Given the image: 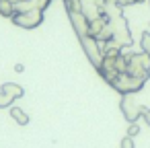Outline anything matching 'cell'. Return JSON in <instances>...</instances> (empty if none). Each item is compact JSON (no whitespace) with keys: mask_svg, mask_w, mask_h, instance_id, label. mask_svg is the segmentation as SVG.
I'll list each match as a JSON object with an SVG mask.
<instances>
[{"mask_svg":"<svg viewBox=\"0 0 150 148\" xmlns=\"http://www.w3.org/2000/svg\"><path fill=\"white\" fill-rule=\"evenodd\" d=\"M0 91H4V93H6L8 97H13L15 101L25 97V89H23L21 84H17V82H4L2 86H0Z\"/></svg>","mask_w":150,"mask_h":148,"instance_id":"obj_8","label":"cell"},{"mask_svg":"<svg viewBox=\"0 0 150 148\" xmlns=\"http://www.w3.org/2000/svg\"><path fill=\"white\" fill-rule=\"evenodd\" d=\"M15 72H17V74H23V72H25V66H23V64H15Z\"/></svg>","mask_w":150,"mask_h":148,"instance_id":"obj_17","label":"cell"},{"mask_svg":"<svg viewBox=\"0 0 150 148\" xmlns=\"http://www.w3.org/2000/svg\"><path fill=\"white\" fill-rule=\"evenodd\" d=\"M68 17H70V23H72V27H74V33L78 35V39L84 37V35H88V19H86V15H84L82 11H78V13H68Z\"/></svg>","mask_w":150,"mask_h":148,"instance_id":"obj_7","label":"cell"},{"mask_svg":"<svg viewBox=\"0 0 150 148\" xmlns=\"http://www.w3.org/2000/svg\"><path fill=\"white\" fill-rule=\"evenodd\" d=\"M80 45H82L86 58L91 60V64H93L95 68H99L101 62H103V50H101V43H99L95 37L84 35V37H80Z\"/></svg>","mask_w":150,"mask_h":148,"instance_id":"obj_6","label":"cell"},{"mask_svg":"<svg viewBox=\"0 0 150 148\" xmlns=\"http://www.w3.org/2000/svg\"><path fill=\"white\" fill-rule=\"evenodd\" d=\"M140 2H146V0H136V4H140Z\"/></svg>","mask_w":150,"mask_h":148,"instance_id":"obj_18","label":"cell"},{"mask_svg":"<svg viewBox=\"0 0 150 148\" xmlns=\"http://www.w3.org/2000/svg\"><path fill=\"white\" fill-rule=\"evenodd\" d=\"M148 4H150V0H148Z\"/></svg>","mask_w":150,"mask_h":148,"instance_id":"obj_19","label":"cell"},{"mask_svg":"<svg viewBox=\"0 0 150 148\" xmlns=\"http://www.w3.org/2000/svg\"><path fill=\"white\" fill-rule=\"evenodd\" d=\"M13 25L21 27V29H35L43 23V11L39 8H29V11H17L13 15Z\"/></svg>","mask_w":150,"mask_h":148,"instance_id":"obj_3","label":"cell"},{"mask_svg":"<svg viewBox=\"0 0 150 148\" xmlns=\"http://www.w3.org/2000/svg\"><path fill=\"white\" fill-rule=\"evenodd\" d=\"M68 13H78L82 11V0H62Z\"/></svg>","mask_w":150,"mask_h":148,"instance_id":"obj_11","label":"cell"},{"mask_svg":"<svg viewBox=\"0 0 150 148\" xmlns=\"http://www.w3.org/2000/svg\"><path fill=\"white\" fill-rule=\"evenodd\" d=\"M127 56V74L138 76L142 80H148L150 76V54L146 52H134V54H125Z\"/></svg>","mask_w":150,"mask_h":148,"instance_id":"obj_1","label":"cell"},{"mask_svg":"<svg viewBox=\"0 0 150 148\" xmlns=\"http://www.w3.org/2000/svg\"><path fill=\"white\" fill-rule=\"evenodd\" d=\"M13 103H15L13 97H8L4 91H0V109H8V107H13Z\"/></svg>","mask_w":150,"mask_h":148,"instance_id":"obj_12","label":"cell"},{"mask_svg":"<svg viewBox=\"0 0 150 148\" xmlns=\"http://www.w3.org/2000/svg\"><path fill=\"white\" fill-rule=\"evenodd\" d=\"M111 27H113V43H117L121 50L123 47H129L132 43H134V39H132V33H129V29H127V21L123 19V15H115V17H111Z\"/></svg>","mask_w":150,"mask_h":148,"instance_id":"obj_2","label":"cell"},{"mask_svg":"<svg viewBox=\"0 0 150 148\" xmlns=\"http://www.w3.org/2000/svg\"><path fill=\"white\" fill-rule=\"evenodd\" d=\"M140 134V125H138V121L136 123H129V127H127V136L129 138H136Z\"/></svg>","mask_w":150,"mask_h":148,"instance_id":"obj_15","label":"cell"},{"mask_svg":"<svg viewBox=\"0 0 150 148\" xmlns=\"http://www.w3.org/2000/svg\"><path fill=\"white\" fill-rule=\"evenodd\" d=\"M119 148H136V142H134V138L125 136V138L119 142Z\"/></svg>","mask_w":150,"mask_h":148,"instance_id":"obj_14","label":"cell"},{"mask_svg":"<svg viewBox=\"0 0 150 148\" xmlns=\"http://www.w3.org/2000/svg\"><path fill=\"white\" fill-rule=\"evenodd\" d=\"M144 82H146V80H142V78H138V76H132V74H127V72H121V74H117V78L111 82V86H113L119 95H134V93H138V91L144 86Z\"/></svg>","mask_w":150,"mask_h":148,"instance_id":"obj_4","label":"cell"},{"mask_svg":"<svg viewBox=\"0 0 150 148\" xmlns=\"http://www.w3.org/2000/svg\"><path fill=\"white\" fill-rule=\"evenodd\" d=\"M8 113H11V117L17 121V125H29V121H31V117H29V113L25 111V109H21V107H8Z\"/></svg>","mask_w":150,"mask_h":148,"instance_id":"obj_9","label":"cell"},{"mask_svg":"<svg viewBox=\"0 0 150 148\" xmlns=\"http://www.w3.org/2000/svg\"><path fill=\"white\" fill-rule=\"evenodd\" d=\"M140 47H142V52L150 54V31H144V33H142V37H140Z\"/></svg>","mask_w":150,"mask_h":148,"instance_id":"obj_13","label":"cell"},{"mask_svg":"<svg viewBox=\"0 0 150 148\" xmlns=\"http://www.w3.org/2000/svg\"><path fill=\"white\" fill-rule=\"evenodd\" d=\"M132 4H136V0H117V6H132Z\"/></svg>","mask_w":150,"mask_h":148,"instance_id":"obj_16","label":"cell"},{"mask_svg":"<svg viewBox=\"0 0 150 148\" xmlns=\"http://www.w3.org/2000/svg\"><path fill=\"white\" fill-rule=\"evenodd\" d=\"M17 13V6L15 2H11V0H0V15L6 17V19H13V15Z\"/></svg>","mask_w":150,"mask_h":148,"instance_id":"obj_10","label":"cell"},{"mask_svg":"<svg viewBox=\"0 0 150 148\" xmlns=\"http://www.w3.org/2000/svg\"><path fill=\"white\" fill-rule=\"evenodd\" d=\"M119 109L123 113V117L129 121V123H136L140 119V115H144V107L136 103L134 95H121V101H119Z\"/></svg>","mask_w":150,"mask_h":148,"instance_id":"obj_5","label":"cell"}]
</instances>
